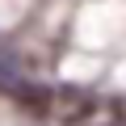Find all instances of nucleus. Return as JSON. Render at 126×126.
I'll use <instances>...</instances> for the list:
<instances>
[{
  "mask_svg": "<svg viewBox=\"0 0 126 126\" xmlns=\"http://www.w3.org/2000/svg\"><path fill=\"white\" fill-rule=\"evenodd\" d=\"M21 84H25V72H21L17 55H13L9 46H0V93H4V97H13Z\"/></svg>",
  "mask_w": 126,
  "mask_h": 126,
  "instance_id": "2",
  "label": "nucleus"
},
{
  "mask_svg": "<svg viewBox=\"0 0 126 126\" xmlns=\"http://www.w3.org/2000/svg\"><path fill=\"white\" fill-rule=\"evenodd\" d=\"M118 122H122V113H118L113 101H93V97H88L67 126H118Z\"/></svg>",
  "mask_w": 126,
  "mask_h": 126,
  "instance_id": "1",
  "label": "nucleus"
}]
</instances>
